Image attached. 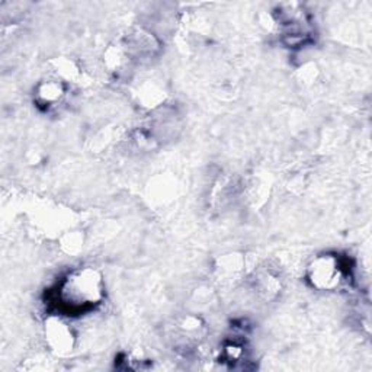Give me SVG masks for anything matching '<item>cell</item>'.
<instances>
[{"mask_svg":"<svg viewBox=\"0 0 372 372\" xmlns=\"http://www.w3.org/2000/svg\"><path fill=\"white\" fill-rule=\"evenodd\" d=\"M58 304L67 313L95 309L105 298V283L101 271L93 266L75 269L58 285Z\"/></svg>","mask_w":372,"mask_h":372,"instance_id":"obj_1","label":"cell"},{"mask_svg":"<svg viewBox=\"0 0 372 372\" xmlns=\"http://www.w3.org/2000/svg\"><path fill=\"white\" fill-rule=\"evenodd\" d=\"M307 281L318 291H335L345 281V269L339 256L323 253L307 266Z\"/></svg>","mask_w":372,"mask_h":372,"instance_id":"obj_2","label":"cell"},{"mask_svg":"<svg viewBox=\"0 0 372 372\" xmlns=\"http://www.w3.org/2000/svg\"><path fill=\"white\" fill-rule=\"evenodd\" d=\"M44 337L50 351L58 356L72 354L76 346V335L72 326L60 316H50L45 320Z\"/></svg>","mask_w":372,"mask_h":372,"instance_id":"obj_3","label":"cell"},{"mask_svg":"<svg viewBox=\"0 0 372 372\" xmlns=\"http://www.w3.org/2000/svg\"><path fill=\"white\" fill-rule=\"evenodd\" d=\"M35 102L45 109L60 105L67 95V83L50 76L35 86Z\"/></svg>","mask_w":372,"mask_h":372,"instance_id":"obj_4","label":"cell"},{"mask_svg":"<svg viewBox=\"0 0 372 372\" xmlns=\"http://www.w3.org/2000/svg\"><path fill=\"white\" fill-rule=\"evenodd\" d=\"M135 97L138 104L147 108V109H156L163 102H165L166 93L163 92V87L157 85L156 82L146 80L144 83L140 85L135 90Z\"/></svg>","mask_w":372,"mask_h":372,"instance_id":"obj_5","label":"cell"},{"mask_svg":"<svg viewBox=\"0 0 372 372\" xmlns=\"http://www.w3.org/2000/svg\"><path fill=\"white\" fill-rule=\"evenodd\" d=\"M254 291L265 299H271L276 297L279 291H281V281H279V276L275 275L272 271L259 272L254 279Z\"/></svg>","mask_w":372,"mask_h":372,"instance_id":"obj_6","label":"cell"},{"mask_svg":"<svg viewBox=\"0 0 372 372\" xmlns=\"http://www.w3.org/2000/svg\"><path fill=\"white\" fill-rule=\"evenodd\" d=\"M246 262L243 259V256L240 254H225L224 258L220 259L217 272L223 281H230V279H237L240 275L244 273Z\"/></svg>","mask_w":372,"mask_h":372,"instance_id":"obj_7","label":"cell"},{"mask_svg":"<svg viewBox=\"0 0 372 372\" xmlns=\"http://www.w3.org/2000/svg\"><path fill=\"white\" fill-rule=\"evenodd\" d=\"M51 64H53L51 76L63 80L64 83H72L78 80L80 76V68L70 58H56L51 61Z\"/></svg>","mask_w":372,"mask_h":372,"instance_id":"obj_8","label":"cell"},{"mask_svg":"<svg viewBox=\"0 0 372 372\" xmlns=\"http://www.w3.org/2000/svg\"><path fill=\"white\" fill-rule=\"evenodd\" d=\"M61 247L68 254H76L83 247V235L80 231H68L61 240Z\"/></svg>","mask_w":372,"mask_h":372,"instance_id":"obj_9","label":"cell"},{"mask_svg":"<svg viewBox=\"0 0 372 372\" xmlns=\"http://www.w3.org/2000/svg\"><path fill=\"white\" fill-rule=\"evenodd\" d=\"M223 358L227 364H237L244 358V346L237 342H230L223 349Z\"/></svg>","mask_w":372,"mask_h":372,"instance_id":"obj_10","label":"cell"}]
</instances>
